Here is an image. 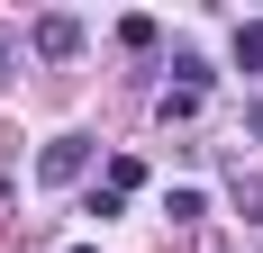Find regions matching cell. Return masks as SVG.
I'll list each match as a JSON object with an SVG mask.
<instances>
[{
	"instance_id": "obj_3",
	"label": "cell",
	"mask_w": 263,
	"mask_h": 253,
	"mask_svg": "<svg viewBox=\"0 0 263 253\" xmlns=\"http://www.w3.org/2000/svg\"><path fill=\"white\" fill-rule=\"evenodd\" d=\"M200 100H209V91H182V81H173V91L155 100V118H163V126H191V118H200Z\"/></svg>"
},
{
	"instance_id": "obj_4",
	"label": "cell",
	"mask_w": 263,
	"mask_h": 253,
	"mask_svg": "<svg viewBox=\"0 0 263 253\" xmlns=\"http://www.w3.org/2000/svg\"><path fill=\"white\" fill-rule=\"evenodd\" d=\"M118 46H127V54H155L163 27H155V18H118Z\"/></svg>"
},
{
	"instance_id": "obj_5",
	"label": "cell",
	"mask_w": 263,
	"mask_h": 253,
	"mask_svg": "<svg viewBox=\"0 0 263 253\" xmlns=\"http://www.w3.org/2000/svg\"><path fill=\"white\" fill-rule=\"evenodd\" d=\"M236 64H245V73L263 64V27H236Z\"/></svg>"
},
{
	"instance_id": "obj_7",
	"label": "cell",
	"mask_w": 263,
	"mask_h": 253,
	"mask_svg": "<svg viewBox=\"0 0 263 253\" xmlns=\"http://www.w3.org/2000/svg\"><path fill=\"white\" fill-rule=\"evenodd\" d=\"M73 253H100V244H73Z\"/></svg>"
},
{
	"instance_id": "obj_1",
	"label": "cell",
	"mask_w": 263,
	"mask_h": 253,
	"mask_svg": "<svg viewBox=\"0 0 263 253\" xmlns=\"http://www.w3.org/2000/svg\"><path fill=\"white\" fill-rule=\"evenodd\" d=\"M91 172V136H54L46 154H36V181H46V190H64V181H82Z\"/></svg>"
},
{
	"instance_id": "obj_2",
	"label": "cell",
	"mask_w": 263,
	"mask_h": 253,
	"mask_svg": "<svg viewBox=\"0 0 263 253\" xmlns=\"http://www.w3.org/2000/svg\"><path fill=\"white\" fill-rule=\"evenodd\" d=\"M27 46L46 54V64H73V54H82V18H64V9H46V18L27 27Z\"/></svg>"
},
{
	"instance_id": "obj_6",
	"label": "cell",
	"mask_w": 263,
	"mask_h": 253,
	"mask_svg": "<svg viewBox=\"0 0 263 253\" xmlns=\"http://www.w3.org/2000/svg\"><path fill=\"white\" fill-rule=\"evenodd\" d=\"M9 54H18V36H0V81H9Z\"/></svg>"
}]
</instances>
